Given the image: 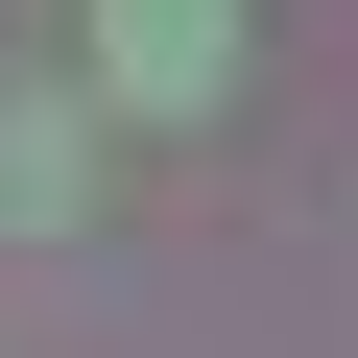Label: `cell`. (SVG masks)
I'll return each instance as SVG.
<instances>
[{
    "mask_svg": "<svg viewBox=\"0 0 358 358\" xmlns=\"http://www.w3.org/2000/svg\"><path fill=\"white\" fill-rule=\"evenodd\" d=\"M96 215V72H24L0 96V239H72Z\"/></svg>",
    "mask_w": 358,
    "mask_h": 358,
    "instance_id": "cell-2",
    "label": "cell"
},
{
    "mask_svg": "<svg viewBox=\"0 0 358 358\" xmlns=\"http://www.w3.org/2000/svg\"><path fill=\"white\" fill-rule=\"evenodd\" d=\"M215 72H239V0H96V96L120 120H192Z\"/></svg>",
    "mask_w": 358,
    "mask_h": 358,
    "instance_id": "cell-1",
    "label": "cell"
}]
</instances>
